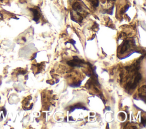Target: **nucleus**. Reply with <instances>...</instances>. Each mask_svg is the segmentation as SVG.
<instances>
[{
	"instance_id": "obj_3",
	"label": "nucleus",
	"mask_w": 146,
	"mask_h": 129,
	"mask_svg": "<svg viewBox=\"0 0 146 129\" xmlns=\"http://www.w3.org/2000/svg\"><path fill=\"white\" fill-rule=\"evenodd\" d=\"M30 10L33 13V20L36 22H38L40 16V12L39 10L36 9H30Z\"/></svg>"
},
{
	"instance_id": "obj_5",
	"label": "nucleus",
	"mask_w": 146,
	"mask_h": 129,
	"mask_svg": "<svg viewBox=\"0 0 146 129\" xmlns=\"http://www.w3.org/2000/svg\"><path fill=\"white\" fill-rule=\"evenodd\" d=\"M90 2H91V5H92L94 7H98V5H99V0H90Z\"/></svg>"
},
{
	"instance_id": "obj_4",
	"label": "nucleus",
	"mask_w": 146,
	"mask_h": 129,
	"mask_svg": "<svg viewBox=\"0 0 146 129\" xmlns=\"http://www.w3.org/2000/svg\"><path fill=\"white\" fill-rule=\"evenodd\" d=\"M70 112H71V111H74L75 109H83L86 110V107H85L84 106H83L82 104H80V103H78V104H76V105H75L72 106V107H70Z\"/></svg>"
},
{
	"instance_id": "obj_1",
	"label": "nucleus",
	"mask_w": 146,
	"mask_h": 129,
	"mask_svg": "<svg viewBox=\"0 0 146 129\" xmlns=\"http://www.w3.org/2000/svg\"><path fill=\"white\" fill-rule=\"evenodd\" d=\"M84 61L82 60H80L79 59H78V57H77V59L74 58V60H70L69 61L67 62V64L70 65V66H82V64H84Z\"/></svg>"
},
{
	"instance_id": "obj_2",
	"label": "nucleus",
	"mask_w": 146,
	"mask_h": 129,
	"mask_svg": "<svg viewBox=\"0 0 146 129\" xmlns=\"http://www.w3.org/2000/svg\"><path fill=\"white\" fill-rule=\"evenodd\" d=\"M129 42H130L129 40H126L120 46V53H121V54L124 53L129 48V47H130Z\"/></svg>"
}]
</instances>
